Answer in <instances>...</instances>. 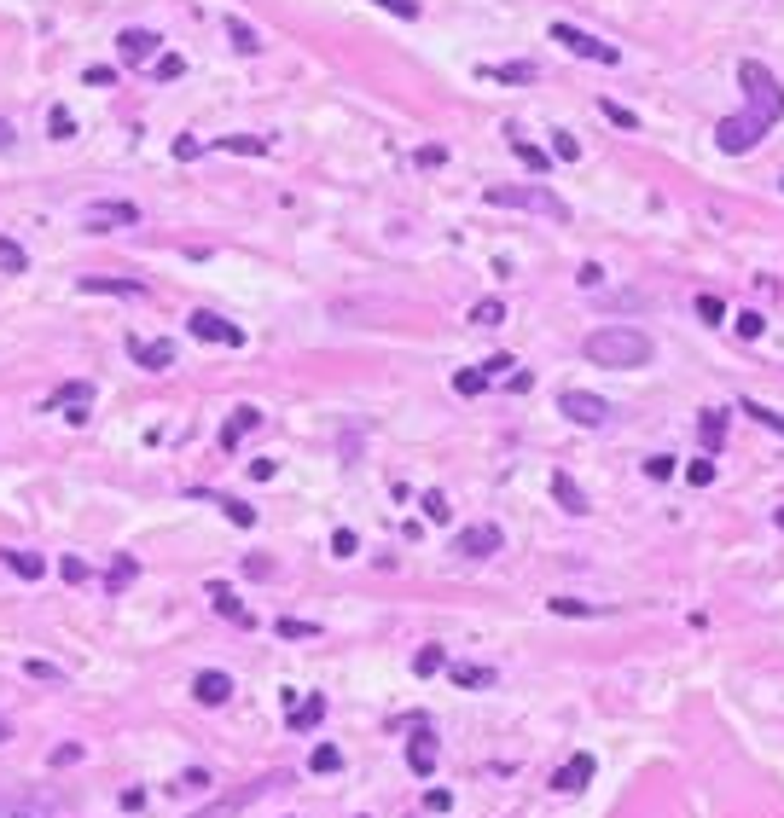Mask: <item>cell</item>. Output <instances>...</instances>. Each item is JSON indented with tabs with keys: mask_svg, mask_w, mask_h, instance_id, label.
<instances>
[{
	"mask_svg": "<svg viewBox=\"0 0 784 818\" xmlns=\"http://www.w3.org/2000/svg\"><path fill=\"white\" fill-rule=\"evenodd\" d=\"M436 668H448V656H442V644H425L413 656V673H436Z\"/></svg>",
	"mask_w": 784,
	"mask_h": 818,
	"instance_id": "cell-41",
	"label": "cell"
},
{
	"mask_svg": "<svg viewBox=\"0 0 784 818\" xmlns=\"http://www.w3.org/2000/svg\"><path fill=\"white\" fill-rule=\"evenodd\" d=\"M325 720V697H308L303 708H291V731H314Z\"/></svg>",
	"mask_w": 784,
	"mask_h": 818,
	"instance_id": "cell-25",
	"label": "cell"
},
{
	"mask_svg": "<svg viewBox=\"0 0 784 818\" xmlns=\"http://www.w3.org/2000/svg\"><path fill=\"white\" fill-rule=\"evenodd\" d=\"M500 320H506V302H494V296L470 308V325H500Z\"/></svg>",
	"mask_w": 784,
	"mask_h": 818,
	"instance_id": "cell-40",
	"label": "cell"
},
{
	"mask_svg": "<svg viewBox=\"0 0 784 818\" xmlns=\"http://www.w3.org/2000/svg\"><path fill=\"white\" fill-rule=\"evenodd\" d=\"M489 203L494 210H529V215H546V221H570V203H563L558 192H546V186L535 180V186H494L489 192Z\"/></svg>",
	"mask_w": 784,
	"mask_h": 818,
	"instance_id": "cell-3",
	"label": "cell"
},
{
	"mask_svg": "<svg viewBox=\"0 0 784 818\" xmlns=\"http://www.w3.org/2000/svg\"><path fill=\"white\" fill-rule=\"evenodd\" d=\"M0 563H6L12 575H24V580H41V575H46V563H41L36 552H0Z\"/></svg>",
	"mask_w": 784,
	"mask_h": 818,
	"instance_id": "cell-23",
	"label": "cell"
},
{
	"mask_svg": "<svg viewBox=\"0 0 784 818\" xmlns=\"http://www.w3.org/2000/svg\"><path fill=\"white\" fill-rule=\"evenodd\" d=\"M227 41H232V53H262V36L244 18H227Z\"/></svg>",
	"mask_w": 784,
	"mask_h": 818,
	"instance_id": "cell-24",
	"label": "cell"
},
{
	"mask_svg": "<svg viewBox=\"0 0 784 818\" xmlns=\"http://www.w3.org/2000/svg\"><path fill=\"white\" fill-rule=\"evenodd\" d=\"M82 82H88V87H111V82H117V70H105V65H93V70L82 76Z\"/></svg>",
	"mask_w": 784,
	"mask_h": 818,
	"instance_id": "cell-53",
	"label": "cell"
},
{
	"mask_svg": "<svg viewBox=\"0 0 784 818\" xmlns=\"http://www.w3.org/2000/svg\"><path fill=\"white\" fill-rule=\"evenodd\" d=\"M355 552H360V540H355L349 528H337V534H332V557H355Z\"/></svg>",
	"mask_w": 784,
	"mask_h": 818,
	"instance_id": "cell-48",
	"label": "cell"
},
{
	"mask_svg": "<svg viewBox=\"0 0 784 818\" xmlns=\"http://www.w3.org/2000/svg\"><path fill=\"white\" fill-rule=\"evenodd\" d=\"M0 273H29V256H24V244H12L6 232H0Z\"/></svg>",
	"mask_w": 784,
	"mask_h": 818,
	"instance_id": "cell-28",
	"label": "cell"
},
{
	"mask_svg": "<svg viewBox=\"0 0 784 818\" xmlns=\"http://www.w3.org/2000/svg\"><path fill=\"white\" fill-rule=\"evenodd\" d=\"M70 761H82V743H58L53 749V766H70Z\"/></svg>",
	"mask_w": 784,
	"mask_h": 818,
	"instance_id": "cell-54",
	"label": "cell"
},
{
	"mask_svg": "<svg viewBox=\"0 0 784 818\" xmlns=\"http://www.w3.org/2000/svg\"><path fill=\"white\" fill-rule=\"evenodd\" d=\"M82 227L88 232H111V227H139V203L129 198H93L82 210Z\"/></svg>",
	"mask_w": 784,
	"mask_h": 818,
	"instance_id": "cell-6",
	"label": "cell"
},
{
	"mask_svg": "<svg viewBox=\"0 0 784 818\" xmlns=\"http://www.w3.org/2000/svg\"><path fill=\"white\" fill-rule=\"evenodd\" d=\"M425 807H430V813H448V807H453V795H448V790H430V795H425Z\"/></svg>",
	"mask_w": 784,
	"mask_h": 818,
	"instance_id": "cell-56",
	"label": "cell"
},
{
	"mask_svg": "<svg viewBox=\"0 0 784 818\" xmlns=\"http://www.w3.org/2000/svg\"><path fill=\"white\" fill-rule=\"evenodd\" d=\"M686 482H692V487H709V482H715V459H709V453L686 465Z\"/></svg>",
	"mask_w": 784,
	"mask_h": 818,
	"instance_id": "cell-42",
	"label": "cell"
},
{
	"mask_svg": "<svg viewBox=\"0 0 784 818\" xmlns=\"http://www.w3.org/2000/svg\"><path fill=\"white\" fill-rule=\"evenodd\" d=\"M552 41L563 46V53H575V58H593V65H622V46H610V41H599L593 29H582V24H552Z\"/></svg>",
	"mask_w": 784,
	"mask_h": 818,
	"instance_id": "cell-4",
	"label": "cell"
},
{
	"mask_svg": "<svg viewBox=\"0 0 784 818\" xmlns=\"http://www.w3.org/2000/svg\"><path fill=\"white\" fill-rule=\"evenodd\" d=\"M82 291H93V296H146V285L139 279H82Z\"/></svg>",
	"mask_w": 784,
	"mask_h": 818,
	"instance_id": "cell-22",
	"label": "cell"
},
{
	"mask_svg": "<svg viewBox=\"0 0 784 818\" xmlns=\"http://www.w3.org/2000/svg\"><path fill=\"white\" fill-rule=\"evenodd\" d=\"M732 332H738L744 343H756V337L767 332V320H761V313H756V308H749V313H738V320H732Z\"/></svg>",
	"mask_w": 784,
	"mask_h": 818,
	"instance_id": "cell-39",
	"label": "cell"
},
{
	"mask_svg": "<svg viewBox=\"0 0 784 818\" xmlns=\"http://www.w3.org/2000/svg\"><path fill=\"white\" fill-rule=\"evenodd\" d=\"M494 377L482 372V366H470V372H453V395H482V389H489Z\"/></svg>",
	"mask_w": 784,
	"mask_h": 818,
	"instance_id": "cell-27",
	"label": "cell"
},
{
	"mask_svg": "<svg viewBox=\"0 0 784 818\" xmlns=\"http://www.w3.org/2000/svg\"><path fill=\"white\" fill-rule=\"evenodd\" d=\"M12 146V122H0V151H6Z\"/></svg>",
	"mask_w": 784,
	"mask_h": 818,
	"instance_id": "cell-57",
	"label": "cell"
},
{
	"mask_svg": "<svg viewBox=\"0 0 784 818\" xmlns=\"http://www.w3.org/2000/svg\"><path fill=\"white\" fill-rule=\"evenodd\" d=\"M738 413H749L756 424H773V430L784 435V413H773V406H761V401H738Z\"/></svg>",
	"mask_w": 784,
	"mask_h": 818,
	"instance_id": "cell-38",
	"label": "cell"
},
{
	"mask_svg": "<svg viewBox=\"0 0 784 818\" xmlns=\"http://www.w3.org/2000/svg\"><path fill=\"white\" fill-rule=\"evenodd\" d=\"M117 46H122V58H129V65H139V58H151L157 46H163V36H151V29H122Z\"/></svg>",
	"mask_w": 784,
	"mask_h": 818,
	"instance_id": "cell-20",
	"label": "cell"
},
{
	"mask_svg": "<svg viewBox=\"0 0 784 818\" xmlns=\"http://www.w3.org/2000/svg\"><path fill=\"white\" fill-rule=\"evenodd\" d=\"M210 604H215V616H227V621H239V627H256V616L239 604V592H232L227 580H210Z\"/></svg>",
	"mask_w": 784,
	"mask_h": 818,
	"instance_id": "cell-16",
	"label": "cell"
},
{
	"mask_svg": "<svg viewBox=\"0 0 784 818\" xmlns=\"http://www.w3.org/2000/svg\"><path fill=\"white\" fill-rule=\"evenodd\" d=\"M192 697H198L203 708H227V702H232V680H227L222 668H203L198 680H192Z\"/></svg>",
	"mask_w": 784,
	"mask_h": 818,
	"instance_id": "cell-12",
	"label": "cell"
},
{
	"mask_svg": "<svg viewBox=\"0 0 784 818\" xmlns=\"http://www.w3.org/2000/svg\"><path fill=\"white\" fill-rule=\"evenodd\" d=\"M773 523H779V528H784V506H779V516H773Z\"/></svg>",
	"mask_w": 784,
	"mask_h": 818,
	"instance_id": "cell-59",
	"label": "cell"
},
{
	"mask_svg": "<svg viewBox=\"0 0 784 818\" xmlns=\"http://www.w3.org/2000/svg\"><path fill=\"white\" fill-rule=\"evenodd\" d=\"M436 743H442V737H436L425 720H413V737H407V766H413V778L436 772Z\"/></svg>",
	"mask_w": 784,
	"mask_h": 818,
	"instance_id": "cell-10",
	"label": "cell"
},
{
	"mask_svg": "<svg viewBox=\"0 0 784 818\" xmlns=\"http://www.w3.org/2000/svg\"><path fill=\"white\" fill-rule=\"evenodd\" d=\"M24 673L29 680H46V685H65V673H58L53 662H24Z\"/></svg>",
	"mask_w": 784,
	"mask_h": 818,
	"instance_id": "cell-47",
	"label": "cell"
},
{
	"mask_svg": "<svg viewBox=\"0 0 784 818\" xmlns=\"http://www.w3.org/2000/svg\"><path fill=\"white\" fill-rule=\"evenodd\" d=\"M582 354H587V366L639 372V366L656 360V343H651V332H639V325H599V332H587Z\"/></svg>",
	"mask_w": 784,
	"mask_h": 818,
	"instance_id": "cell-1",
	"label": "cell"
},
{
	"mask_svg": "<svg viewBox=\"0 0 784 818\" xmlns=\"http://www.w3.org/2000/svg\"><path fill=\"white\" fill-rule=\"evenodd\" d=\"M552 616H599V609L582 604V598H552Z\"/></svg>",
	"mask_w": 784,
	"mask_h": 818,
	"instance_id": "cell-45",
	"label": "cell"
},
{
	"mask_svg": "<svg viewBox=\"0 0 784 818\" xmlns=\"http://www.w3.org/2000/svg\"><path fill=\"white\" fill-rule=\"evenodd\" d=\"M129 354L139 360V372H169V366H175V343H139V337H129Z\"/></svg>",
	"mask_w": 784,
	"mask_h": 818,
	"instance_id": "cell-14",
	"label": "cell"
},
{
	"mask_svg": "<svg viewBox=\"0 0 784 818\" xmlns=\"http://www.w3.org/2000/svg\"><path fill=\"white\" fill-rule=\"evenodd\" d=\"M46 134H53V139H76V117L65 111V105H53V111H46Z\"/></svg>",
	"mask_w": 784,
	"mask_h": 818,
	"instance_id": "cell-33",
	"label": "cell"
},
{
	"mask_svg": "<svg viewBox=\"0 0 784 818\" xmlns=\"http://www.w3.org/2000/svg\"><path fill=\"white\" fill-rule=\"evenodd\" d=\"M506 146H511V157H517V163H523L535 180H541V175H552V151H541L535 139H523L517 128H506Z\"/></svg>",
	"mask_w": 784,
	"mask_h": 818,
	"instance_id": "cell-13",
	"label": "cell"
},
{
	"mask_svg": "<svg viewBox=\"0 0 784 818\" xmlns=\"http://www.w3.org/2000/svg\"><path fill=\"white\" fill-rule=\"evenodd\" d=\"M6 737H12V726H6V720H0V743H6Z\"/></svg>",
	"mask_w": 784,
	"mask_h": 818,
	"instance_id": "cell-58",
	"label": "cell"
},
{
	"mask_svg": "<svg viewBox=\"0 0 784 818\" xmlns=\"http://www.w3.org/2000/svg\"><path fill=\"white\" fill-rule=\"evenodd\" d=\"M558 413L570 424H582V430H599V424H610V401L587 395V389H563L558 395Z\"/></svg>",
	"mask_w": 784,
	"mask_h": 818,
	"instance_id": "cell-8",
	"label": "cell"
},
{
	"mask_svg": "<svg viewBox=\"0 0 784 818\" xmlns=\"http://www.w3.org/2000/svg\"><path fill=\"white\" fill-rule=\"evenodd\" d=\"M453 685H465V690H489V685H494V668L459 662V668H453Z\"/></svg>",
	"mask_w": 784,
	"mask_h": 818,
	"instance_id": "cell-26",
	"label": "cell"
},
{
	"mask_svg": "<svg viewBox=\"0 0 784 818\" xmlns=\"http://www.w3.org/2000/svg\"><path fill=\"white\" fill-rule=\"evenodd\" d=\"M738 82H744L749 117L767 122V128H779V122H784V82H779V76L767 70L761 58H744V65H738Z\"/></svg>",
	"mask_w": 784,
	"mask_h": 818,
	"instance_id": "cell-2",
	"label": "cell"
},
{
	"mask_svg": "<svg viewBox=\"0 0 784 818\" xmlns=\"http://www.w3.org/2000/svg\"><path fill=\"white\" fill-rule=\"evenodd\" d=\"M697 442H703L709 459L727 447V413H720V406H703V413H697Z\"/></svg>",
	"mask_w": 784,
	"mask_h": 818,
	"instance_id": "cell-15",
	"label": "cell"
},
{
	"mask_svg": "<svg viewBox=\"0 0 784 818\" xmlns=\"http://www.w3.org/2000/svg\"><path fill=\"white\" fill-rule=\"evenodd\" d=\"M575 157H582V139H575V134H552V163H575Z\"/></svg>",
	"mask_w": 784,
	"mask_h": 818,
	"instance_id": "cell-36",
	"label": "cell"
},
{
	"mask_svg": "<svg viewBox=\"0 0 784 818\" xmlns=\"http://www.w3.org/2000/svg\"><path fill=\"white\" fill-rule=\"evenodd\" d=\"M500 546H506V534H500V523H470V528H459V540H453V552H459V557H470V563H482V557H494Z\"/></svg>",
	"mask_w": 784,
	"mask_h": 818,
	"instance_id": "cell-9",
	"label": "cell"
},
{
	"mask_svg": "<svg viewBox=\"0 0 784 818\" xmlns=\"http://www.w3.org/2000/svg\"><path fill=\"white\" fill-rule=\"evenodd\" d=\"M418 511H425L430 523H448V516H453V506H448V494H442V487H430V494H418Z\"/></svg>",
	"mask_w": 784,
	"mask_h": 818,
	"instance_id": "cell-29",
	"label": "cell"
},
{
	"mask_svg": "<svg viewBox=\"0 0 784 818\" xmlns=\"http://www.w3.org/2000/svg\"><path fill=\"white\" fill-rule=\"evenodd\" d=\"M552 499H558V511H570V516H587V511H593V506H587V494L575 487V476H563V470L552 476Z\"/></svg>",
	"mask_w": 784,
	"mask_h": 818,
	"instance_id": "cell-21",
	"label": "cell"
},
{
	"mask_svg": "<svg viewBox=\"0 0 784 818\" xmlns=\"http://www.w3.org/2000/svg\"><path fill=\"white\" fill-rule=\"evenodd\" d=\"M151 76H157V82H181V76H186V58H181V53L151 58Z\"/></svg>",
	"mask_w": 784,
	"mask_h": 818,
	"instance_id": "cell-31",
	"label": "cell"
},
{
	"mask_svg": "<svg viewBox=\"0 0 784 818\" xmlns=\"http://www.w3.org/2000/svg\"><path fill=\"white\" fill-rule=\"evenodd\" d=\"M210 506H222L227 516H232V523H239V528H250V523H256V511H250V506H239V499H232V494H210Z\"/></svg>",
	"mask_w": 784,
	"mask_h": 818,
	"instance_id": "cell-32",
	"label": "cell"
},
{
	"mask_svg": "<svg viewBox=\"0 0 784 818\" xmlns=\"http://www.w3.org/2000/svg\"><path fill=\"white\" fill-rule=\"evenodd\" d=\"M599 279H604V267H599V261H587L582 273H575V285H587V291H593V285H599Z\"/></svg>",
	"mask_w": 784,
	"mask_h": 818,
	"instance_id": "cell-55",
	"label": "cell"
},
{
	"mask_svg": "<svg viewBox=\"0 0 784 818\" xmlns=\"http://www.w3.org/2000/svg\"><path fill=\"white\" fill-rule=\"evenodd\" d=\"M593 772H599V761H593V754H570V761L552 772V790H558V795H575V790H587V783H593Z\"/></svg>",
	"mask_w": 784,
	"mask_h": 818,
	"instance_id": "cell-11",
	"label": "cell"
},
{
	"mask_svg": "<svg viewBox=\"0 0 784 818\" xmlns=\"http://www.w3.org/2000/svg\"><path fill=\"white\" fill-rule=\"evenodd\" d=\"M129 580H134V557H122V563H111V575H105V587H111V592H122V587H129Z\"/></svg>",
	"mask_w": 784,
	"mask_h": 818,
	"instance_id": "cell-44",
	"label": "cell"
},
{
	"mask_svg": "<svg viewBox=\"0 0 784 818\" xmlns=\"http://www.w3.org/2000/svg\"><path fill=\"white\" fill-rule=\"evenodd\" d=\"M645 476L651 482H668L674 476V453H645Z\"/></svg>",
	"mask_w": 784,
	"mask_h": 818,
	"instance_id": "cell-43",
	"label": "cell"
},
{
	"mask_svg": "<svg viewBox=\"0 0 784 818\" xmlns=\"http://www.w3.org/2000/svg\"><path fill=\"white\" fill-rule=\"evenodd\" d=\"M599 111H604V122H616V128H627V134L639 128V117L627 111V105H616V99H599Z\"/></svg>",
	"mask_w": 784,
	"mask_h": 818,
	"instance_id": "cell-37",
	"label": "cell"
},
{
	"mask_svg": "<svg viewBox=\"0 0 784 818\" xmlns=\"http://www.w3.org/2000/svg\"><path fill=\"white\" fill-rule=\"evenodd\" d=\"M186 332H192L198 343H222V349H244V325H232V320H222V313H210V308H192V313H186Z\"/></svg>",
	"mask_w": 784,
	"mask_h": 818,
	"instance_id": "cell-7",
	"label": "cell"
},
{
	"mask_svg": "<svg viewBox=\"0 0 784 818\" xmlns=\"http://www.w3.org/2000/svg\"><path fill=\"white\" fill-rule=\"evenodd\" d=\"M58 575H65V580H88L93 569H88V563H82V557H65V563H58Z\"/></svg>",
	"mask_w": 784,
	"mask_h": 818,
	"instance_id": "cell-52",
	"label": "cell"
},
{
	"mask_svg": "<svg viewBox=\"0 0 784 818\" xmlns=\"http://www.w3.org/2000/svg\"><path fill=\"white\" fill-rule=\"evenodd\" d=\"M511 366H517L511 354H494V360H482V372H489V377H511Z\"/></svg>",
	"mask_w": 784,
	"mask_h": 818,
	"instance_id": "cell-51",
	"label": "cell"
},
{
	"mask_svg": "<svg viewBox=\"0 0 784 818\" xmlns=\"http://www.w3.org/2000/svg\"><path fill=\"white\" fill-rule=\"evenodd\" d=\"M53 406H65L70 424H88V406H93V383H65L53 395Z\"/></svg>",
	"mask_w": 784,
	"mask_h": 818,
	"instance_id": "cell-18",
	"label": "cell"
},
{
	"mask_svg": "<svg viewBox=\"0 0 784 818\" xmlns=\"http://www.w3.org/2000/svg\"><path fill=\"white\" fill-rule=\"evenodd\" d=\"M314 633H320L314 621H296V616H285V621H279V639H314Z\"/></svg>",
	"mask_w": 784,
	"mask_h": 818,
	"instance_id": "cell-46",
	"label": "cell"
},
{
	"mask_svg": "<svg viewBox=\"0 0 784 818\" xmlns=\"http://www.w3.org/2000/svg\"><path fill=\"white\" fill-rule=\"evenodd\" d=\"M337 766H343V754H337V743H320V749H314V754H308V772H337Z\"/></svg>",
	"mask_w": 784,
	"mask_h": 818,
	"instance_id": "cell-35",
	"label": "cell"
},
{
	"mask_svg": "<svg viewBox=\"0 0 784 818\" xmlns=\"http://www.w3.org/2000/svg\"><path fill=\"white\" fill-rule=\"evenodd\" d=\"M767 134H773V128H767V122H756L749 111H744V117H720V122H715V146L727 151V157H744V151H756Z\"/></svg>",
	"mask_w": 784,
	"mask_h": 818,
	"instance_id": "cell-5",
	"label": "cell"
},
{
	"mask_svg": "<svg viewBox=\"0 0 784 818\" xmlns=\"http://www.w3.org/2000/svg\"><path fill=\"white\" fill-rule=\"evenodd\" d=\"M256 424H262V413H256V406H232V418L222 424V453H232V447H239L250 430H256Z\"/></svg>",
	"mask_w": 784,
	"mask_h": 818,
	"instance_id": "cell-19",
	"label": "cell"
},
{
	"mask_svg": "<svg viewBox=\"0 0 784 818\" xmlns=\"http://www.w3.org/2000/svg\"><path fill=\"white\" fill-rule=\"evenodd\" d=\"M692 308H697V320H703V325H720V320H727V302H720L715 291H697V302H692Z\"/></svg>",
	"mask_w": 784,
	"mask_h": 818,
	"instance_id": "cell-30",
	"label": "cell"
},
{
	"mask_svg": "<svg viewBox=\"0 0 784 818\" xmlns=\"http://www.w3.org/2000/svg\"><path fill=\"white\" fill-rule=\"evenodd\" d=\"M215 151H268V139H256V134H227V139H210Z\"/></svg>",
	"mask_w": 784,
	"mask_h": 818,
	"instance_id": "cell-34",
	"label": "cell"
},
{
	"mask_svg": "<svg viewBox=\"0 0 784 818\" xmlns=\"http://www.w3.org/2000/svg\"><path fill=\"white\" fill-rule=\"evenodd\" d=\"M372 6L396 12V18H418V0H372Z\"/></svg>",
	"mask_w": 784,
	"mask_h": 818,
	"instance_id": "cell-49",
	"label": "cell"
},
{
	"mask_svg": "<svg viewBox=\"0 0 784 818\" xmlns=\"http://www.w3.org/2000/svg\"><path fill=\"white\" fill-rule=\"evenodd\" d=\"M477 76L489 87H523V82H535V65H529V58H517V65H482Z\"/></svg>",
	"mask_w": 784,
	"mask_h": 818,
	"instance_id": "cell-17",
	"label": "cell"
},
{
	"mask_svg": "<svg viewBox=\"0 0 784 818\" xmlns=\"http://www.w3.org/2000/svg\"><path fill=\"white\" fill-rule=\"evenodd\" d=\"M436 163H448V146H418V169H436Z\"/></svg>",
	"mask_w": 784,
	"mask_h": 818,
	"instance_id": "cell-50",
	"label": "cell"
}]
</instances>
